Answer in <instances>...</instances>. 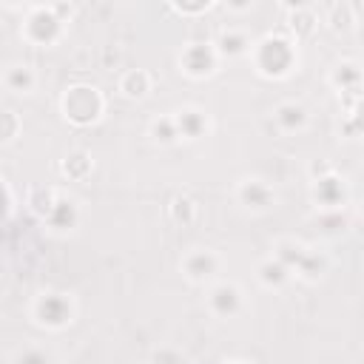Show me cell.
<instances>
[{
    "label": "cell",
    "instance_id": "cell-1",
    "mask_svg": "<svg viewBox=\"0 0 364 364\" xmlns=\"http://www.w3.org/2000/svg\"><path fill=\"white\" fill-rule=\"evenodd\" d=\"M293 63V51H291V43H284V40H274V37H267V40L262 43L259 49V66L262 71L267 74H284L287 69H291Z\"/></svg>",
    "mask_w": 364,
    "mask_h": 364
},
{
    "label": "cell",
    "instance_id": "cell-2",
    "mask_svg": "<svg viewBox=\"0 0 364 364\" xmlns=\"http://www.w3.org/2000/svg\"><path fill=\"white\" fill-rule=\"evenodd\" d=\"M66 111L71 120L77 123H88L97 117L100 111V97L94 94V88H74L69 97H66Z\"/></svg>",
    "mask_w": 364,
    "mask_h": 364
},
{
    "label": "cell",
    "instance_id": "cell-3",
    "mask_svg": "<svg viewBox=\"0 0 364 364\" xmlns=\"http://www.w3.org/2000/svg\"><path fill=\"white\" fill-rule=\"evenodd\" d=\"M37 316H40L43 324H54V328H60L71 319V308L63 296H46L40 304H37Z\"/></svg>",
    "mask_w": 364,
    "mask_h": 364
},
{
    "label": "cell",
    "instance_id": "cell-4",
    "mask_svg": "<svg viewBox=\"0 0 364 364\" xmlns=\"http://www.w3.org/2000/svg\"><path fill=\"white\" fill-rule=\"evenodd\" d=\"M57 29H60V21H57L54 14H49L46 9H40L34 17H32V23H29V32L37 43H51L54 40V34Z\"/></svg>",
    "mask_w": 364,
    "mask_h": 364
},
{
    "label": "cell",
    "instance_id": "cell-5",
    "mask_svg": "<svg viewBox=\"0 0 364 364\" xmlns=\"http://www.w3.org/2000/svg\"><path fill=\"white\" fill-rule=\"evenodd\" d=\"M210 304H214V311L219 316H234L239 311V293H236V287H217L214 296H210Z\"/></svg>",
    "mask_w": 364,
    "mask_h": 364
},
{
    "label": "cell",
    "instance_id": "cell-6",
    "mask_svg": "<svg viewBox=\"0 0 364 364\" xmlns=\"http://www.w3.org/2000/svg\"><path fill=\"white\" fill-rule=\"evenodd\" d=\"M185 66L191 74H208L214 69V54H210V49H205V46H194L185 54Z\"/></svg>",
    "mask_w": 364,
    "mask_h": 364
},
{
    "label": "cell",
    "instance_id": "cell-7",
    "mask_svg": "<svg viewBox=\"0 0 364 364\" xmlns=\"http://www.w3.org/2000/svg\"><path fill=\"white\" fill-rule=\"evenodd\" d=\"M341 197H344V191H341L339 180H333V177L319 180V185H316V199H319L321 205H339Z\"/></svg>",
    "mask_w": 364,
    "mask_h": 364
},
{
    "label": "cell",
    "instance_id": "cell-8",
    "mask_svg": "<svg viewBox=\"0 0 364 364\" xmlns=\"http://www.w3.org/2000/svg\"><path fill=\"white\" fill-rule=\"evenodd\" d=\"M202 128H205V120L199 117L197 111H182V114H180V120H177V134L182 131L185 137L194 140V137H199V134H202Z\"/></svg>",
    "mask_w": 364,
    "mask_h": 364
},
{
    "label": "cell",
    "instance_id": "cell-9",
    "mask_svg": "<svg viewBox=\"0 0 364 364\" xmlns=\"http://www.w3.org/2000/svg\"><path fill=\"white\" fill-rule=\"evenodd\" d=\"M276 120H279V125H282L284 131H296V128L304 125V111H302L299 106H282V108L276 111Z\"/></svg>",
    "mask_w": 364,
    "mask_h": 364
},
{
    "label": "cell",
    "instance_id": "cell-10",
    "mask_svg": "<svg viewBox=\"0 0 364 364\" xmlns=\"http://www.w3.org/2000/svg\"><path fill=\"white\" fill-rule=\"evenodd\" d=\"M242 199L247 205H254V208H265L267 202H271V191H267L265 185H259V182H247L242 188Z\"/></svg>",
    "mask_w": 364,
    "mask_h": 364
},
{
    "label": "cell",
    "instance_id": "cell-11",
    "mask_svg": "<svg viewBox=\"0 0 364 364\" xmlns=\"http://www.w3.org/2000/svg\"><path fill=\"white\" fill-rule=\"evenodd\" d=\"M210 271H214V256H210V254H197V256L188 259V274L194 279H202Z\"/></svg>",
    "mask_w": 364,
    "mask_h": 364
},
{
    "label": "cell",
    "instance_id": "cell-12",
    "mask_svg": "<svg viewBox=\"0 0 364 364\" xmlns=\"http://www.w3.org/2000/svg\"><path fill=\"white\" fill-rule=\"evenodd\" d=\"M262 279L267 282V284H282L284 279H287V267L282 265V262H267V265H262Z\"/></svg>",
    "mask_w": 364,
    "mask_h": 364
},
{
    "label": "cell",
    "instance_id": "cell-13",
    "mask_svg": "<svg viewBox=\"0 0 364 364\" xmlns=\"http://www.w3.org/2000/svg\"><path fill=\"white\" fill-rule=\"evenodd\" d=\"M6 80L14 91H29L32 88V71L29 69H12Z\"/></svg>",
    "mask_w": 364,
    "mask_h": 364
},
{
    "label": "cell",
    "instance_id": "cell-14",
    "mask_svg": "<svg viewBox=\"0 0 364 364\" xmlns=\"http://www.w3.org/2000/svg\"><path fill=\"white\" fill-rule=\"evenodd\" d=\"M245 46H247V40H245L242 34H234V32H231V34L222 37V51H228V54H242Z\"/></svg>",
    "mask_w": 364,
    "mask_h": 364
},
{
    "label": "cell",
    "instance_id": "cell-15",
    "mask_svg": "<svg viewBox=\"0 0 364 364\" xmlns=\"http://www.w3.org/2000/svg\"><path fill=\"white\" fill-rule=\"evenodd\" d=\"M154 134H157V140H162V143H171L174 137H180V134H177V125L171 123V120L157 123V125H154Z\"/></svg>",
    "mask_w": 364,
    "mask_h": 364
},
{
    "label": "cell",
    "instance_id": "cell-16",
    "mask_svg": "<svg viewBox=\"0 0 364 364\" xmlns=\"http://www.w3.org/2000/svg\"><path fill=\"white\" fill-rule=\"evenodd\" d=\"M14 128H17V123H14V117L9 111H0V140H9L12 134H14Z\"/></svg>",
    "mask_w": 364,
    "mask_h": 364
},
{
    "label": "cell",
    "instance_id": "cell-17",
    "mask_svg": "<svg viewBox=\"0 0 364 364\" xmlns=\"http://www.w3.org/2000/svg\"><path fill=\"white\" fill-rule=\"evenodd\" d=\"M128 94H137V97H140V94H143V88H145V74H131V77H128Z\"/></svg>",
    "mask_w": 364,
    "mask_h": 364
},
{
    "label": "cell",
    "instance_id": "cell-18",
    "mask_svg": "<svg viewBox=\"0 0 364 364\" xmlns=\"http://www.w3.org/2000/svg\"><path fill=\"white\" fill-rule=\"evenodd\" d=\"M21 364H49V359L43 353H37V350H29L21 356Z\"/></svg>",
    "mask_w": 364,
    "mask_h": 364
}]
</instances>
